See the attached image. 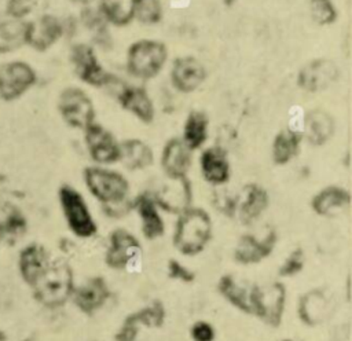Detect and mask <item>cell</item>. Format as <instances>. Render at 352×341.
<instances>
[{"label": "cell", "instance_id": "6da1fadb", "mask_svg": "<svg viewBox=\"0 0 352 341\" xmlns=\"http://www.w3.org/2000/svg\"><path fill=\"white\" fill-rule=\"evenodd\" d=\"M173 231V246L184 256L199 254L212 238V220L202 208L190 206L180 214Z\"/></svg>", "mask_w": 352, "mask_h": 341}, {"label": "cell", "instance_id": "7a4b0ae2", "mask_svg": "<svg viewBox=\"0 0 352 341\" xmlns=\"http://www.w3.org/2000/svg\"><path fill=\"white\" fill-rule=\"evenodd\" d=\"M72 267L65 260H51L32 286L36 301L47 308L62 307L74 292Z\"/></svg>", "mask_w": 352, "mask_h": 341}, {"label": "cell", "instance_id": "3957f363", "mask_svg": "<svg viewBox=\"0 0 352 341\" xmlns=\"http://www.w3.org/2000/svg\"><path fill=\"white\" fill-rule=\"evenodd\" d=\"M84 182L89 192L102 205H110L129 198V183L116 170L102 166H88L84 169Z\"/></svg>", "mask_w": 352, "mask_h": 341}, {"label": "cell", "instance_id": "277c9868", "mask_svg": "<svg viewBox=\"0 0 352 341\" xmlns=\"http://www.w3.org/2000/svg\"><path fill=\"white\" fill-rule=\"evenodd\" d=\"M58 197L69 230L78 238L94 236L98 226L81 192L69 184H63L58 191Z\"/></svg>", "mask_w": 352, "mask_h": 341}, {"label": "cell", "instance_id": "5b68a950", "mask_svg": "<svg viewBox=\"0 0 352 341\" xmlns=\"http://www.w3.org/2000/svg\"><path fill=\"white\" fill-rule=\"evenodd\" d=\"M166 56V47L162 43L155 40H139L128 50V72L140 80L153 78L164 67Z\"/></svg>", "mask_w": 352, "mask_h": 341}, {"label": "cell", "instance_id": "8992f818", "mask_svg": "<svg viewBox=\"0 0 352 341\" xmlns=\"http://www.w3.org/2000/svg\"><path fill=\"white\" fill-rule=\"evenodd\" d=\"M287 292L282 282L253 285L252 315L271 327H278L286 308Z\"/></svg>", "mask_w": 352, "mask_h": 341}, {"label": "cell", "instance_id": "52a82bcc", "mask_svg": "<svg viewBox=\"0 0 352 341\" xmlns=\"http://www.w3.org/2000/svg\"><path fill=\"white\" fill-rule=\"evenodd\" d=\"M58 110L69 126L82 131L89 126L95 118V109L91 98L77 87H67L60 92Z\"/></svg>", "mask_w": 352, "mask_h": 341}, {"label": "cell", "instance_id": "ba28073f", "mask_svg": "<svg viewBox=\"0 0 352 341\" xmlns=\"http://www.w3.org/2000/svg\"><path fill=\"white\" fill-rule=\"evenodd\" d=\"M37 81L36 70L25 60H11L0 66V99L14 102Z\"/></svg>", "mask_w": 352, "mask_h": 341}, {"label": "cell", "instance_id": "9c48e42d", "mask_svg": "<svg viewBox=\"0 0 352 341\" xmlns=\"http://www.w3.org/2000/svg\"><path fill=\"white\" fill-rule=\"evenodd\" d=\"M142 257V245L139 239L124 228L114 230L109 236V248L104 254V263L113 270H131Z\"/></svg>", "mask_w": 352, "mask_h": 341}, {"label": "cell", "instance_id": "30bf717a", "mask_svg": "<svg viewBox=\"0 0 352 341\" xmlns=\"http://www.w3.org/2000/svg\"><path fill=\"white\" fill-rule=\"evenodd\" d=\"M158 208L168 213L180 214L191 206L192 190L187 176L168 177L150 192Z\"/></svg>", "mask_w": 352, "mask_h": 341}, {"label": "cell", "instance_id": "8fae6325", "mask_svg": "<svg viewBox=\"0 0 352 341\" xmlns=\"http://www.w3.org/2000/svg\"><path fill=\"white\" fill-rule=\"evenodd\" d=\"M63 36L62 22L50 14H44L34 21H26L25 44L38 52L51 48Z\"/></svg>", "mask_w": 352, "mask_h": 341}, {"label": "cell", "instance_id": "7c38bea8", "mask_svg": "<svg viewBox=\"0 0 352 341\" xmlns=\"http://www.w3.org/2000/svg\"><path fill=\"white\" fill-rule=\"evenodd\" d=\"M276 231L270 228L265 235L257 236L253 234H243L235 246L234 258L236 263L249 265L257 264L267 258L276 246Z\"/></svg>", "mask_w": 352, "mask_h": 341}, {"label": "cell", "instance_id": "4fadbf2b", "mask_svg": "<svg viewBox=\"0 0 352 341\" xmlns=\"http://www.w3.org/2000/svg\"><path fill=\"white\" fill-rule=\"evenodd\" d=\"M333 311V298L326 289H311L305 292L297 304L298 319L305 326H319L330 316Z\"/></svg>", "mask_w": 352, "mask_h": 341}, {"label": "cell", "instance_id": "5bb4252c", "mask_svg": "<svg viewBox=\"0 0 352 341\" xmlns=\"http://www.w3.org/2000/svg\"><path fill=\"white\" fill-rule=\"evenodd\" d=\"M72 63L76 74L89 85L103 87L111 81V74L103 69L94 50L87 44H77L73 47Z\"/></svg>", "mask_w": 352, "mask_h": 341}, {"label": "cell", "instance_id": "9a60e30c", "mask_svg": "<svg viewBox=\"0 0 352 341\" xmlns=\"http://www.w3.org/2000/svg\"><path fill=\"white\" fill-rule=\"evenodd\" d=\"M85 144L91 158L98 164H113L120 157V143L102 125L92 122L84 129Z\"/></svg>", "mask_w": 352, "mask_h": 341}, {"label": "cell", "instance_id": "2e32d148", "mask_svg": "<svg viewBox=\"0 0 352 341\" xmlns=\"http://www.w3.org/2000/svg\"><path fill=\"white\" fill-rule=\"evenodd\" d=\"M340 70L330 59H314L298 73V85L308 92H318L329 88L337 78Z\"/></svg>", "mask_w": 352, "mask_h": 341}, {"label": "cell", "instance_id": "e0dca14e", "mask_svg": "<svg viewBox=\"0 0 352 341\" xmlns=\"http://www.w3.org/2000/svg\"><path fill=\"white\" fill-rule=\"evenodd\" d=\"M110 289L102 276H92L78 287H74L72 294L76 307L85 315H94L110 298Z\"/></svg>", "mask_w": 352, "mask_h": 341}, {"label": "cell", "instance_id": "ac0fdd59", "mask_svg": "<svg viewBox=\"0 0 352 341\" xmlns=\"http://www.w3.org/2000/svg\"><path fill=\"white\" fill-rule=\"evenodd\" d=\"M206 70L204 65L194 56L177 58L170 70V78L176 89L180 92L195 91L205 80Z\"/></svg>", "mask_w": 352, "mask_h": 341}, {"label": "cell", "instance_id": "d6986e66", "mask_svg": "<svg viewBox=\"0 0 352 341\" xmlns=\"http://www.w3.org/2000/svg\"><path fill=\"white\" fill-rule=\"evenodd\" d=\"M268 192L257 183L246 184L236 198V213L243 224L256 221L268 206Z\"/></svg>", "mask_w": 352, "mask_h": 341}, {"label": "cell", "instance_id": "ffe728a7", "mask_svg": "<svg viewBox=\"0 0 352 341\" xmlns=\"http://www.w3.org/2000/svg\"><path fill=\"white\" fill-rule=\"evenodd\" d=\"M50 261V254L43 245L33 242L25 246L18 256V270L22 280L32 287Z\"/></svg>", "mask_w": 352, "mask_h": 341}, {"label": "cell", "instance_id": "44dd1931", "mask_svg": "<svg viewBox=\"0 0 352 341\" xmlns=\"http://www.w3.org/2000/svg\"><path fill=\"white\" fill-rule=\"evenodd\" d=\"M191 150L182 139L173 138L166 142L161 155V165L168 177H183L191 166Z\"/></svg>", "mask_w": 352, "mask_h": 341}, {"label": "cell", "instance_id": "7402d4cb", "mask_svg": "<svg viewBox=\"0 0 352 341\" xmlns=\"http://www.w3.org/2000/svg\"><path fill=\"white\" fill-rule=\"evenodd\" d=\"M199 165L202 176L208 183L213 186H223L228 182L231 168L227 153L220 146H213L204 150Z\"/></svg>", "mask_w": 352, "mask_h": 341}, {"label": "cell", "instance_id": "603a6c76", "mask_svg": "<svg viewBox=\"0 0 352 341\" xmlns=\"http://www.w3.org/2000/svg\"><path fill=\"white\" fill-rule=\"evenodd\" d=\"M133 209L138 212L142 221V231L147 239H157L164 235L165 224L148 191L142 192L133 199Z\"/></svg>", "mask_w": 352, "mask_h": 341}, {"label": "cell", "instance_id": "cb8c5ba5", "mask_svg": "<svg viewBox=\"0 0 352 341\" xmlns=\"http://www.w3.org/2000/svg\"><path fill=\"white\" fill-rule=\"evenodd\" d=\"M351 204L348 190L338 186H329L316 192L311 201L312 210L323 217H331L346 209Z\"/></svg>", "mask_w": 352, "mask_h": 341}, {"label": "cell", "instance_id": "d4e9b609", "mask_svg": "<svg viewBox=\"0 0 352 341\" xmlns=\"http://www.w3.org/2000/svg\"><path fill=\"white\" fill-rule=\"evenodd\" d=\"M334 132V120L333 117L319 109L311 110L304 118V129L301 136H304L311 144L322 146L324 144Z\"/></svg>", "mask_w": 352, "mask_h": 341}, {"label": "cell", "instance_id": "484cf974", "mask_svg": "<svg viewBox=\"0 0 352 341\" xmlns=\"http://www.w3.org/2000/svg\"><path fill=\"white\" fill-rule=\"evenodd\" d=\"M217 290L236 309L252 315L253 285L239 282L232 275H223L217 282Z\"/></svg>", "mask_w": 352, "mask_h": 341}, {"label": "cell", "instance_id": "4316f807", "mask_svg": "<svg viewBox=\"0 0 352 341\" xmlns=\"http://www.w3.org/2000/svg\"><path fill=\"white\" fill-rule=\"evenodd\" d=\"M118 161L129 170H140L153 164L154 154L146 142L140 139H126L120 143Z\"/></svg>", "mask_w": 352, "mask_h": 341}, {"label": "cell", "instance_id": "83f0119b", "mask_svg": "<svg viewBox=\"0 0 352 341\" xmlns=\"http://www.w3.org/2000/svg\"><path fill=\"white\" fill-rule=\"evenodd\" d=\"M121 106L138 117L142 122H151L154 118V104L148 94L138 87H126L120 95Z\"/></svg>", "mask_w": 352, "mask_h": 341}, {"label": "cell", "instance_id": "f1b7e54d", "mask_svg": "<svg viewBox=\"0 0 352 341\" xmlns=\"http://www.w3.org/2000/svg\"><path fill=\"white\" fill-rule=\"evenodd\" d=\"M26 21L0 16V55L10 54L25 45Z\"/></svg>", "mask_w": 352, "mask_h": 341}, {"label": "cell", "instance_id": "f546056e", "mask_svg": "<svg viewBox=\"0 0 352 341\" xmlns=\"http://www.w3.org/2000/svg\"><path fill=\"white\" fill-rule=\"evenodd\" d=\"M301 139V132L293 129L280 131L272 142V161L276 165L290 162L298 153Z\"/></svg>", "mask_w": 352, "mask_h": 341}, {"label": "cell", "instance_id": "4dcf8cb0", "mask_svg": "<svg viewBox=\"0 0 352 341\" xmlns=\"http://www.w3.org/2000/svg\"><path fill=\"white\" fill-rule=\"evenodd\" d=\"M208 126H209V120L205 116V113L194 110L187 116L183 126L182 140L191 151L202 147V144L206 142Z\"/></svg>", "mask_w": 352, "mask_h": 341}, {"label": "cell", "instance_id": "1f68e13d", "mask_svg": "<svg viewBox=\"0 0 352 341\" xmlns=\"http://www.w3.org/2000/svg\"><path fill=\"white\" fill-rule=\"evenodd\" d=\"M28 220L25 214L19 209L12 208L0 220V241H6L7 243L12 245L25 235Z\"/></svg>", "mask_w": 352, "mask_h": 341}, {"label": "cell", "instance_id": "d6a6232c", "mask_svg": "<svg viewBox=\"0 0 352 341\" xmlns=\"http://www.w3.org/2000/svg\"><path fill=\"white\" fill-rule=\"evenodd\" d=\"M100 11L109 22L122 26L133 19V0H102Z\"/></svg>", "mask_w": 352, "mask_h": 341}, {"label": "cell", "instance_id": "836d02e7", "mask_svg": "<svg viewBox=\"0 0 352 341\" xmlns=\"http://www.w3.org/2000/svg\"><path fill=\"white\" fill-rule=\"evenodd\" d=\"M133 322L139 324V327H150V329H158L165 323L166 311L161 301L155 300L151 301L148 305L132 312L128 315Z\"/></svg>", "mask_w": 352, "mask_h": 341}, {"label": "cell", "instance_id": "e575fe53", "mask_svg": "<svg viewBox=\"0 0 352 341\" xmlns=\"http://www.w3.org/2000/svg\"><path fill=\"white\" fill-rule=\"evenodd\" d=\"M162 16L160 0H133V18L142 23H157Z\"/></svg>", "mask_w": 352, "mask_h": 341}, {"label": "cell", "instance_id": "d590c367", "mask_svg": "<svg viewBox=\"0 0 352 341\" xmlns=\"http://www.w3.org/2000/svg\"><path fill=\"white\" fill-rule=\"evenodd\" d=\"M309 11L319 25H330L337 19V10L331 0H309Z\"/></svg>", "mask_w": 352, "mask_h": 341}, {"label": "cell", "instance_id": "8d00e7d4", "mask_svg": "<svg viewBox=\"0 0 352 341\" xmlns=\"http://www.w3.org/2000/svg\"><path fill=\"white\" fill-rule=\"evenodd\" d=\"M305 264V254L304 250L301 248H296L293 249L289 256L282 261L278 274L283 278H290L297 275L298 272H301V270L304 268Z\"/></svg>", "mask_w": 352, "mask_h": 341}, {"label": "cell", "instance_id": "74e56055", "mask_svg": "<svg viewBox=\"0 0 352 341\" xmlns=\"http://www.w3.org/2000/svg\"><path fill=\"white\" fill-rule=\"evenodd\" d=\"M34 0H6V15L14 19L26 21L25 18L32 12Z\"/></svg>", "mask_w": 352, "mask_h": 341}, {"label": "cell", "instance_id": "f35d334b", "mask_svg": "<svg viewBox=\"0 0 352 341\" xmlns=\"http://www.w3.org/2000/svg\"><path fill=\"white\" fill-rule=\"evenodd\" d=\"M213 204L216 209L226 216H234L236 213V198L232 197L228 191L220 188L213 195Z\"/></svg>", "mask_w": 352, "mask_h": 341}, {"label": "cell", "instance_id": "ab89813d", "mask_svg": "<svg viewBox=\"0 0 352 341\" xmlns=\"http://www.w3.org/2000/svg\"><path fill=\"white\" fill-rule=\"evenodd\" d=\"M166 268H168V276L170 279L180 280V282H184V283H190L195 279V274L191 270H188L186 265H183L176 258H170L168 261Z\"/></svg>", "mask_w": 352, "mask_h": 341}, {"label": "cell", "instance_id": "60d3db41", "mask_svg": "<svg viewBox=\"0 0 352 341\" xmlns=\"http://www.w3.org/2000/svg\"><path fill=\"white\" fill-rule=\"evenodd\" d=\"M190 336L192 341H213L216 337V333L210 323L205 320H198L191 326Z\"/></svg>", "mask_w": 352, "mask_h": 341}, {"label": "cell", "instance_id": "b9f144b4", "mask_svg": "<svg viewBox=\"0 0 352 341\" xmlns=\"http://www.w3.org/2000/svg\"><path fill=\"white\" fill-rule=\"evenodd\" d=\"M139 324L136 322H133L129 316H126L122 322V324L120 326V329L117 330V333L114 334V340L116 341H136L138 334H139Z\"/></svg>", "mask_w": 352, "mask_h": 341}, {"label": "cell", "instance_id": "7bdbcfd3", "mask_svg": "<svg viewBox=\"0 0 352 341\" xmlns=\"http://www.w3.org/2000/svg\"><path fill=\"white\" fill-rule=\"evenodd\" d=\"M102 206H103V212L109 217L120 219V217H124L125 214H128L133 209V201L131 198H126L124 201L110 204V205H102Z\"/></svg>", "mask_w": 352, "mask_h": 341}, {"label": "cell", "instance_id": "ee69618b", "mask_svg": "<svg viewBox=\"0 0 352 341\" xmlns=\"http://www.w3.org/2000/svg\"><path fill=\"white\" fill-rule=\"evenodd\" d=\"M0 341H8V337H7V334L0 329Z\"/></svg>", "mask_w": 352, "mask_h": 341}, {"label": "cell", "instance_id": "f6af8a7d", "mask_svg": "<svg viewBox=\"0 0 352 341\" xmlns=\"http://www.w3.org/2000/svg\"><path fill=\"white\" fill-rule=\"evenodd\" d=\"M223 1H224V4H226V6H228V7H230V6H232L236 0H223Z\"/></svg>", "mask_w": 352, "mask_h": 341}, {"label": "cell", "instance_id": "bcb514c9", "mask_svg": "<svg viewBox=\"0 0 352 341\" xmlns=\"http://www.w3.org/2000/svg\"><path fill=\"white\" fill-rule=\"evenodd\" d=\"M282 341H297V340H292V338H285V340H282Z\"/></svg>", "mask_w": 352, "mask_h": 341}, {"label": "cell", "instance_id": "7dc6e473", "mask_svg": "<svg viewBox=\"0 0 352 341\" xmlns=\"http://www.w3.org/2000/svg\"><path fill=\"white\" fill-rule=\"evenodd\" d=\"M0 242H1V241H0Z\"/></svg>", "mask_w": 352, "mask_h": 341}]
</instances>
